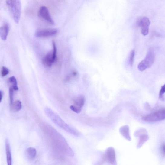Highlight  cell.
<instances>
[{
  "label": "cell",
  "mask_w": 165,
  "mask_h": 165,
  "mask_svg": "<svg viewBox=\"0 0 165 165\" xmlns=\"http://www.w3.org/2000/svg\"><path fill=\"white\" fill-rule=\"evenodd\" d=\"M44 110L48 117L56 125L66 131V132L74 135L77 134L76 131L63 120L54 111L48 108H45Z\"/></svg>",
  "instance_id": "obj_1"
},
{
  "label": "cell",
  "mask_w": 165,
  "mask_h": 165,
  "mask_svg": "<svg viewBox=\"0 0 165 165\" xmlns=\"http://www.w3.org/2000/svg\"><path fill=\"white\" fill-rule=\"evenodd\" d=\"M7 6L14 21L18 24L21 14V3L20 0H6Z\"/></svg>",
  "instance_id": "obj_2"
},
{
  "label": "cell",
  "mask_w": 165,
  "mask_h": 165,
  "mask_svg": "<svg viewBox=\"0 0 165 165\" xmlns=\"http://www.w3.org/2000/svg\"><path fill=\"white\" fill-rule=\"evenodd\" d=\"M155 53L152 48H150L145 59L141 62L138 66V70L143 71L151 67L155 60Z\"/></svg>",
  "instance_id": "obj_3"
},
{
  "label": "cell",
  "mask_w": 165,
  "mask_h": 165,
  "mask_svg": "<svg viewBox=\"0 0 165 165\" xmlns=\"http://www.w3.org/2000/svg\"><path fill=\"white\" fill-rule=\"evenodd\" d=\"M53 50L48 52L43 58L42 63L44 65L47 67H50L55 62L57 57V49L56 43L52 41Z\"/></svg>",
  "instance_id": "obj_4"
},
{
  "label": "cell",
  "mask_w": 165,
  "mask_h": 165,
  "mask_svg": "<svg viewBox=\"0 0 165 165\" xmlns=\"http://www.w3.org/2000/svg\"><path fill=\"white\" fill-rule=\"evenodd\" d=\"M165 119V109L160 110L149 114L144 118V121L147 122H156Z\"/></svg>",
  "instance_id": "obj_5"
},
{
  "label": "cell",
  "mask_w": 165,
  "mask_h": 165,
  "mask_svg": "<svg viewBox=\"0 0 165 165\" xmlns=\"http://www.w3.org/2000/svg\"><path fill=\"white\" fill-rule=\"evenodd\" d=\"M138 25L141 29V33L144 36L148 34L149 28L151 24L149 19L147 17H144L141 18L138 21Z\"/></svg>",
  "instance_id": "obj_6"
},
{
  "label": "cell",
  "mask_w": 165,
  "mask_h": 165,
  "mask_svg": "<svg viewBox=\"0 0 165 165\" xmlns=\"http://www.w3.org/2000/svg\"><path fill=\"white\" fill-rule=\"evenodd\" d=\"M85 98L83 95H80L76 98L74 101V105H71L70 109L74 112L79 113L81 109L84 105Z\"/></svg>",
  "instance_id": "obj_7"
},
{
  "label": "cell",
  "mask_w": 165,
  "mask_h": 165,
  "mask_svg": "<svg viewBox=\"0 0 165 165\" xmlns=\"http://www.w3.org/2000/svg\"><path fill=\"white\" fill-rule=\"evenodd\" d=\"M103 159L107 162L111 164H115L116 161L115 154L114 149L109 147L104 153Z\"/></svg>",
  "instance_id": "obj_8"
},
{
  "label": "cell",
  "mask_w": 165,
  "mask_h": 165,
  "mask_svg": "<svg viewBox=\"0 0 165 165\" xmlns=\"http://www.w3.org/2000/svg\"><path fill=\"white\" fill-rule=\"evenodd\" d=\"M57 32V30L56 29H43L37 31L35 36L38 37H50L55 35Z\"/></svg>",
  "instance_id": "obj_9"
},
{
  "label": "cell",
  "mask_w": 165,
  "mask_h": 165,
  "mask_svg": "<svg viewBox=\"0 0 165 165\" xmlns=\"http://www.w3.org/2000/svg\"><path fill=\"white\" fill-rule=\"evenodd\" d=\"M39 15L48 23L54 25L55 22L53 20L49 11L47 8L45 6H42L39 11Z\"/></svg>",
  "instance_id": "obj_10"
},
{
  "label": "cell",
  "mask_w": 165,
  "mask_h": 165,
  "mask_svg": "<svg viewBox=\"0 0 165 165\" xmlns=\"http://www.w3.org/2000/svg\"><path fill=\"white\" fill-rule=\"evenodd\" d=\"M9 30V24L5 23L0 28V35L2 39L3 40H7Z\"/></svg>",
  "instance_id": "obj_11"
},
{
  "label": "cell",
  "mask_w": 165,
  "mask_h": 165,
  "mask_svg": "<svg viewBox=\"0 0 165 165\" xmlns=\"http://www.w3.org/2000/svg\"><path fill=\"white\" fill-rule=\"evenodd\" d=\"M5 148L8 164V165H11L12 158L11 148L9 140L8 139L5 141Z\"/></svg>",
  "instance_id": "obj_12"
},
{
  "label": "cell",
  "mask_w": 165,
  "mask_h": 165,
  "mask_svg": "<svg viewBox=\"0 0 165 165\" xmlns=\"http://www.w3.org/2000/svg\"><path fill=\"white\" fill-rule=\"evenodd\" d=\"M37 153L36 150L33 147H29L26 150L25 155L26 157L30 161H33L35 159Z\"/></svg>",
  "instance_id": "obj_13"
},
{
  "label": "cell",
  "mask_w": 165,
  "mask_h": 165,
  "mask_svg": "<svg viewBox=\"0 0 165 165\" xmlns=\"http://www.w3.org/2000/svg\"><path fill=\"white\" fill-rule=\"evenodd\" d=\"M120 132L125 138L129 140H131L128 126H125L121 127L120 129Z\"/></svg>",
  "instance_id": "obj_14"
},
{
  "label": "cell",
  "mask_w": 165,
  "mask_h": 165,
  "mask_svg": "<svg viewBox=\"0 0 165 165\" xmlns=\"http://www.w3.org/2000/svg\"><path fill=\"white\" fill-rule=\"evenodd\" d=\"M8 81L12 85V88L14 90L17 91L18 90V82L16 77L14 76H12L8 79Z\"/></svg>",
  "instance_id": "obj_15"
},
{
  "label": "cell",
  "mask_w": 165,
  "mask_h": 165,
  "mask_svg": "<svg viewBox=\"0 0 165 165\" xmlns=\"http://www.w3.org/2000/svg\"><path fill=\"white\" fill-rule=\"evenodd\" d=\"M12 106L14 110L16 111H20L22 108V103L21 101L17 100L14 102Z\"/></svg>",
  "instance_id": "obj_16"
},
{
  "label": "cell",
  "mask_w": 165,
  "mask_h": 165,
  "mask_svg": "<svg viewBox=\"0 0 165 165\" xmlns=\"http://www.w3.org/2000/svg\"><path fill=\"white\" fill-rule=\"evenodd\" d=\"M135 54V53L134 50H133L131 52L129 55V62L130 65L131 66H132L133 64Z\"/></svg>",
  "instance_id": "obj_17"
},
{
  "label": "cell",
  "mask_w": 165,
  "mask_h": 165,
  "mask_svg": "<svg viewBox=\"0 0 165 165\" xmlns=\"http://www.w3.org/2000/svg\"><path fill=\"white\" fill-rule=\"evenodd\" d=\"M9 98L10 100V103L12 106L13 103V95H14V89L12 87H10L9 90Z\"/></svg>",
  "instance_id": "obj_18"
},
{
  "label": "cell",
  "mask_w": 165,
  "mask_h": 165,
  "mask_svg": "<svg viewBox=\"0 0 165 165\" xmlns=\"http://www.w3.org/2000/svg\"><path fill=\"white\" fill-rule=\"evenodd\" d=\"M9 70L7 67L3 66L1 71V75L2 77L6 76L9 73Z\"/></svg>",
  "instance_id": "obj_19"
},
{
  "label": "cell",
  "mask_w": 165,
  "mask_h": 165,
  "mask_svg": "<svg viewBox=\"0 0 165 165\" xmlns=\"http://www.w3.org/2000/svg\"><path fill=\"white\" fill-rule=\"evenodd\" d=\"M165 93V84L162 86L160 91L159 97L161 99H163L164 95Z\"/></svg>",
  "instance_id": "obj_20"
},
{
  "label": "cell",
  "mask_w": 165,
  "mask_h": 165,
  "mask_svg": "<svg viewBox=\"0 0 165 165\" xmlns=\"http://www.w3.org/2000/svg\"><path fill=\"white\" fill-rule=\"evenodd\" d=\"M161 153L163 157H165V143L162 144L160 148Z\"/></svg>",
  "instance_id": "obj_21"
},
{
  "label": "cell",
  "mask_w": 165,
  "mask_h": 165,
  "mask_svg": "<svg viewBox=\"0 0 165 165\" xmlns=\"http://www.w3.org/2000/svg\"><path fill=\"white\" fill-rule=\"evenodd\" d=\"M0 95H1V97H0V101H1V102L3 96V92L2 90L0 91Z\"/></svg>",
  "instance_id": "obj_22"
},
{
  "label": "cell",
  "mask_w": 165,
  "mask_h": 165,
  "mask_svg": "<svg viewBox=\"0 0 165 165\" xmlns=\"http://www.w3.org/2000/svg\"><path fill=\"white\" fill-rule=\"evenodd\" d=\"M72 74L74 76H76L78 75V73H77V72L76 71H73V72Z\"/></svg>",
  "instance_id": "obj_23"
}]
</instances>
